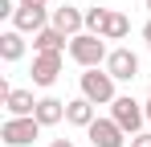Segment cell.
<instances>
[{"label":"cell","mask_w":151,"mask_h":147,"mask_svg":"<svg viewBox=\"0 0 151 147\" xmlns=\"http://www.w3.org/2000/svg\"><path fill=\"white\" fill-rule=\"evenodd\" d=\"M70 57H74L82 70H98V66H106V57H110V45H106V37H98V33H78V37H70Z\"/></svg>","instance_id":"cell-1"},{"label":"cell","mask_w":151,"mask_h":147,"mask_svg":"<svg viewBox=\"0 0 151 147\" xmlns=\"http://www.w3.org/2000/svg\"><path fill=\"white\" fill-rule=\"evenodd\" d=\"M119 82L106 74V66H98V70H86L82 78H78V90H82V98H90L94 106H110L114 98H119V90H114Z\"/></svg>","instance_id":"cell-2"},{"label":"cell","mask_w":151,"mask_h":147,"mask_svg":"<svg viewBox=\"0 0 151 147\" xmlns=\"http://www.w3.org/2000/svg\"><path fill=\"white\" fill-rule=\"evenodd\" d=\"M110 119L119 122L127 135H139V131H143V122H147V106H143L135 94H119L114 102H110Z\"/></svg>","instance_id":"cell-3"},{"label":"cell","mask_w":151,"mask_h":147,"mask_svg":"<svg viewBox=\"0 0 151 147\" xmlns=\"http://www.w3.org/2000/svg\"><path fill=\"white\" fill-rule=\"evenodd\" d=\"M41 131H45V127L33 119V115H25V119H12V115H8L4 127H0V139L8 147H29L33 139H41Z\"/></svg>","instance_id":"cell-4"},{"label":"cell","mask_w":151,"mask_h":147,"mask_svg":"<svg viewBox=\"0 0 151 147\" xmlns=\"http://www.w3.org/2000/svg\"><path fill=\"white\" fill-rule=\"evenodd\" d=\"M86 139H90V147H127L131 143V135L114 119H94L86 127Z\"/></svg>","instance_id":"cell-5"},{"label":"cell","mask_w":151,"mask_h":147,"mask_svg":"<svg viewBox=\"0 0 151 147\" xmlns=\"http://www.w3.org/2000/svg\"><path fill=\"white\" fill-rule=\"evenodd\" d=\"M106 74H110L114 82H135V78H139V53L127 49V45H114L110 57H106Z\"/></svg>","instance_id":"cell-6"},{"label":"cell","mask_w":151,"mask_h":147,"mask_svg":"<svg viewBox=\"0 0 151 147\" xmlns=\"http://www.w3.org/2000/svg\"><path fill=\"white\" fill-rule=\"evenodd\" d=\"M29 78H33V86L49 90L53 82L61 78V53H33V70H29Z\"/></svg>","instance_id":"cell-7"},{"label":"cell","mask_w":151,"mask_h":147,"mask_svg":"<svg viewBox=\"0 0 151 147\" xmlns=\"http://www.w3.org/2000/svg\"><path fill=\"white\" fill-rule=\"evenodd\" d=\"M49 24L61 29L65 37H78V33H86V12L74 4H57V8H49Z\"/></svg>","instance_id":"cell-8"},{"label":"cell","mask_w":151,"mask_h":147,"mask_svg":"<svg viewBox=\"0 0 151 147\" xmlns=\"http://www.w3.org/2000/svg\"><path fill=\"white\" fill-rule=\"evenodd\" d=\"M33 53H70V37L61 29L45 24L41 33H33Z\"/></svg>","instance_id":"cell-9"},{"label":"cell","mask_w":151,"mask_h":147,"mask_svg":"<svg viewBox=\"0 0 151 147\" xmlns=\"http://www.w3.org/2000/svg\"><path fill=\"white\" fill-rule=\"evenodd\" d=\"M94 119H98V106H94L90 98L78 94V98H70V102H65V122H70V127H82V131H86Z\"/></svg>","instance_id":"cell-10"},{"label":"cell","mask_w":151,"mask_h":147,"mask_svg":"<svg viewBox=\"0 0 151 147\" xmlns=\"http://www.w3.org/2000/svg\"><path fill=\"white\" fill-rule=\"evenodd\" d=\"M33 119L41 122V127H57V122L65 119V102H61V98H53V94L37 98V110H33Z\"/></svg>","instance_id":"cell-11"},{"label":"cell","mask_w":151,"mask_h":147,"mask_svg":"<svg viewBox=\"0 0 151 147\" xmlns=\"http://www.w3.org/2000/svg\"><path fill=\"white\" fill-rule=\"evenodd\" d=\"M25 49H29V41H25L21 29H4V33H0V57H4V61H21Z\"/></svg>","instance_id":"cell-12"},{"label":"cell","mask_w":151,"mask_h":147,"mask_svg":"<svg viewBox=\"0 0 151 147\" xmlns=\"http://www.w3.org/2000/svg\"><path fill=\"white\" fill-rule=\"evenodd\" d=\"M45 24H49L45 8H17V17H12V29H21V33H41Z\"/></svg>","instance_id":"cell-13"},{"label":"cell","mask_w":151,"mask_h":147,"mask_svg":"<svg viewBox=\"0 0 151 147\" xmlns=\"http://www.w3.org/2000/svg\"><path fill=\"white\" fill-rule=\"evenodd\" d=\"M4 110H8L12 119H25V115H33V110H37V98H33V90H17V86H12V94L4 98Z\"/></svg>","instance_id":"cell-14"},{"label":"cell","mask_w":151,"mask_h":147,"mask_svg":"<svg viewBox=\"0 0 151 147\" xmlns=\"http://www.w3.org/2000/svg\"><path fill=\"white\" fill-rule=\"evenodd\" d=\"M102 37H106V41H127V37H131V17L119 12V8H110V17L102 24Z\"/></svg>","instance_id":"cell-15"},{"label":"cell","mask_w":151,"mask_h":147,"mask_svg":"<svg viewBox=\"0 0 151 147\" xmlns=\"http://www.w3.org/2000/svg\"><path fill=\"white\" fill-rule=\"evenodd\" d=\"M106 17H110V8L90 4V8H86V33H98V37H102V24H106Z\"/></svg>","instance_id":"cell-16"},{"label":"cell","mask_w":151,"mask_h":147,"mask_svg":"<svg viewBox=\"0 0 151 147\" xmlns=\"http://www.w3.org/2000/svg\"><path fill=\"white\" fill-rule=\"evenodd\" d=\"M127 147H151V131H139V135H131V143Z\"/></svg>","instance_id":"cell-17"},{"label":"cell","mask_w":151,"mask_h":147,"mask_svg":"<svg viewBox=\"0 0 151 147\" xmlns=\"http://www.w3.org/2000/svg\"><path fill=\"white\" fill-rule=\"evenodd\" d=\"M21 8H45L49 12V0H21Z\"/></svg>","instance_id":"cell-18"},{"label":"cell","mask_w":151,"mask_h":147,"mask_svg":"<svg viewBox=\"0 0 151 147\" xmlns=\"http://www.w3.org/2000/svg\"><path fill=\"white\" fill-rule=\"evenodd\" d=\"M49 147H78V143H74V139H53Z\"/></svg>","instance_id":"cell-19"},{"label":"cell","mask_w":151,"mask_h":147,"mask_svg":"<svg viewBox=\"0 0 151 147\" xmlns=\"http://www.w3.org/2000/svg\"><path fill=\"white\" fill-rule=\"evenodd\" d=\"M143 41H147V49H151V21L143 24Z\"/></svg>","instance_id":"cell-20"},{"label":"cell","mask_w":151,"mask_h":147,"mask_svg":"<svg viewBox=\"0 0 151 147\" xmlns=\"http://www.w3.org/2000/svg\"><path fill=\"white\" fill-rule=\"evenodd\" d=\"M143 106H147V127H151V98H147V102H143Z\"/></svg>","instance_id":"cell-21"},{"label":"cell","mask_w":151,"mask_h":147,"mask_svg":"<svg viewBox=\"0 0 151 147\" xmlns=\"http://www.w3.org/2000/svg\"><path fill=\"white\" fill-rule=\"evenodd\" d=\"M143 8H147V12H151V0H143Z\"/></svg>","instance_id":"cell-22"},{"label":"cell","mask_w":151,"mask_h":147,"mask_svg":"<svg viewBox=\"0 0 151 147\" xmlns=\"http://www.w3.org/2000/svg\"><path fill=\"white\" fill-rule=\"evenodd\" d=\"M57 4H70V0H57Z\"/></svg>","instance_id":"cell-23"},{"label":"cell","mask_w":151,"mask_h":147,"mask_svg":"<svg viewBox=\"0 0 151 147\" xmlns=\"http://www.w3.org/2000/svg\"><path fill=\"white\" fill-rule=\"evenodd\" d=\"M147 98H151V86H147Z\"/></svg>","instance_id":"cell-24"}]
</instances>
